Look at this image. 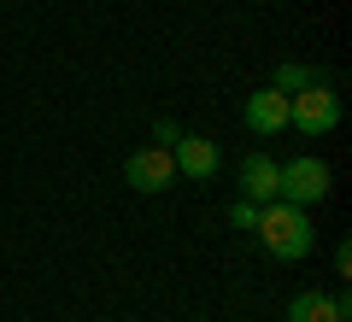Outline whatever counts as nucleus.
Instances as JSON below:
<instances>
[{
    "label": "nucleus",
    "mask_w": 352,
    "mask_h": 322,
    "mask_svg": "<svg viewBox=\"0 0 352 322\" xmlns=\"http://www.w3.org/2000/svg\"><path fill=\"white\" fill-rule=\"evenodd\" d=\"M352 317V293L335 287V293H300L288 305V322H346Z\"/></svg>",
    "instance_id": "nucleus-5"
},
{
    "label": "nucleus",
    "mask_w": 352,
    "mask_h": 322,
    "mask_svg": "<svg viewBox=\"0 0 352 322\" xmlns=\"http://www.w3.org/2000/svg\"><path fill=\"white\" fill-rule=\"evenodd\" d=\"M124 182L135 187V194H164V187L176 182V159L170 147H141L124 159Z\"/></svg>",
    "instance_id": "nucleus-4"
},
{
    "label": "nucleus",
    "mask_w": 352,
    "mask_h": 322,
    "mask_svg": "<svg viewBox=\"0 0 352 322\" xmlns=\"http://www.w3.org/2000/svg\"><path fill=\"white\" fill-rule=\"evenodd\" d=\"M247 129L252 135H276V129H288V94L282 88H258V94H247Z\"/></svg>",
    "instance_id": "nucleus-6"
},
{
    "label": "nucleus",
    "mask_w": 352,
    "mask_h": 322,
    "mask_svg": "<svg viewBox=\"0 0 352 322\" xmlns=\"http://www.w3.org/2000/svg\"><path fill=\"white\" fill-rule=\"evenodd\" d=\"M288 124L300 129L305 141L329 135V129L340 124V94H335L329 82H317V76H311L305 88H294V94H288Z\"/></svg>",
    "instance_id": "nucleus-2"
},
{
    "label": "nucleus",
    "mask_w": 352,
    "mask_h": 322,
    "mask_svg": "<svg viewBox=\"0 0 352 322\" xmlns=\"http://www.w3.org/2000/svg\"><path fill=\"white\" fill-rule=\"evenodd\" d=\"M323 194H329V164H323V159L305 152V159H294V164H276V199L311 211Z\"/></svg>",
    "instance_id": "nucleus-3"
},
{
    "label": "nucleus",
    "mask_w": 352,
    "mask_h": 322,
    "mask_svg": "<svg viewBox=\"0 0 352 322\" xmlns=\"http://www.w3.org/2000/svg\"><path fill=\"white\" fill-rule=\"evenodd\" d=\"M305 82H311V71H305V65H282V71H276V82H270V88L294 94V88H305Z\"/></svg>",
    "instance_id": "nucleus-9"
},
{
    "label": "nucleus",
    "mask_w": 352,
    "mask_h": 322,
    "mask_svg": "<svg viewBox=\"0 0 352 322\" xmlns=\"http://www.w3.org/2000/svg\"><path fill=\"white\" fill-rule=\"evenodd\" d=\"M170 159H176V170L194 176V182H206V176L217 170V147H212L206 135H176V152H170Z\"/></svg>",
    "instance_id": "nucleus-8"
},
{
    "label": "nucleus",
    "mask_w": 352,
    "mask_h": 322,
    "mask_svg": "<svg viewBox=\"0 0 352 322\" xmlns=\"http://www.w3.org/2000/svg\"><path fill=\"white\" fill-rule=\"evenodd\" d=\"M241 199H252V205L276 199V159L270 152H247L241 159Z\"/></svg>",
    "instance_id": "nucleus-7"
},
{
    "label": "nucleus",
    "mask_w": 352,
    "mask_h": 322,
    "mask_svg": "<svg viewBox=\"0 0 352 322\" xmlns=\"http://www.w3.org/2000/svg\"><path fill=\"white\" fill-rule=\"evenodd\" d=\"M229 223H235V229H252V223H258V205H252V199H235V205H229Z\"/></svg>",
    "instance_id": "nucleus-10"
},
{
    "label": "nucleus",
    "mask_w": 352,
    "mask_h": 322,
    "mask_svg": "<svg viewBox=\"0 0 352 322\" xmlns=\"http://www.w3.org/2000/svg\"><path fill=\"white\" fill-rule=\"evenodd\" d=\"M258 240H264V252L270 258H282V264H294V258H305L311 252V217H305L300 205H288V199H270V205H258Z\"/></svg>",
    "instance_id": "nucleus-1"
}]
</instances>
